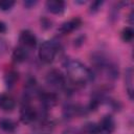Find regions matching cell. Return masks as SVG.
Here are the masks:
<instances>
[{"label":"cell","instance_id":"cell-1","mask_svg":"<svg viewBox=\"0 0 134 134\" xmlns=\"http://www.w3.org/2000/svg\"><path fill=\"white\" fill-rule=\"evenodd\" d=\"M65 67L69 81L75 86H85L93 80V72L77 60H69Z\"/></svg>","mask_w":134,"mask_h":134},{"label":"cell","instance_id":"cell-2","mask_svg":"<svg viewBox=\"0 0 134 134\" xmlns=\"http://www.w3.org/2000/svg\"><path fill=\"white\" fill-rule=\"evenodd\" d=\"M58 47L59 46L57 42L52 40L45 41L41 45L40 50H39V58L41 59V61H43L46 64L52 63L58 53Z\"/></svg>","mask_w":134,"mask_h":134},{"label":"cell","instance_id":"cell-3","mask_svg":"<svg viewBox=\"0 0 134 134\" xmlns=\"http://www.w3.org/2000/svg\"><path fill=\"white\" fill-rule=\"evenodd\" d=\"M46 83L55 89H63L66 87V79L64 74L57 69H52L46 74Z\"/></svg>","mask_w":134,"mask_h":134},{"label":"cell","instance_id":"cell-4","mask_svg":"<svg viewBox=\"0 0 134 134\" xmlns=\"http://www.w3.org/2000/svg\"><path fill=\"white\" fill-rule=\"evenodd\" d=\"M37 117H38V112L32 106L28 104L22 106L20 110V119L23 124H26V125L32 124L37 119Z\"/></svg>","mask_w":134,"mask_h":134},{"label":"cell","instance_id":"cell-5","mask_svg":"<svg viewBox=\"0 0 134 134\" xmlns=\"http://www.w3.org/2000/svg\"><path fill=\"white\" fill-rule=\"evenodd\" d=\"M99 134H112L115 130V121L111 115H105L98 124Z\"/></svg>","mask_w":134,"mask_h":134},{"label":"cell","instance_id":"cell-6","mask_svg":"<svg viewBox=\"0 0 134 134\" xmlns=\"http://www.w3.org/2000/svg\"><path fill=\"white\" fill-rule=\"evenodd\" d=\"M19 40L21 42V46H23L25 48H34L37 45V38H36L35 34L28 29L21 31Z\"/></svg>","mask_w":134,"mask_h":134},{"label":"cell","instance_id":"cell-7","mask_svg":"<svg viewBox=\"0 0 134 134\" xmlns=\"http://www.w3.org/2000/svg\"><path fill=\"white\" fill-rule=\"evenodd\" d=\"M82 24V20L80 18H72L66 22H64L59 28H58V31H60L62 35H66V34H69V32H72L73 30H75L76 28L80 27V25Z\"/></svg>","mask_w":134,"mask_h":134},{"label":"cell","instance_id":"cell-8","mask_svg":"<svg viewBox=\"0 0 134 134\" xmlns=\"http://www.w3.org/2000/svg\"><path fill=\"white\" fill-rule=\"evenodd\" d=\"M16 107V100L15 98L7 93L0 94V109L6 112L13 111Z\"/></svg>","mask_w":134,"mask_h":134},{"label":"cell","instance_id":"cell-9","mask_svg":"<svg viewBox=\"0 0 134 134\" xmlns=\"http://www.w3.org/2000/svg\"><path fill=\"white\" fill-rule=\"evenodd\" d=\"M46 8L51 14H62L65 10V2L62 0H48L46 2Z\"/></svg>","mask_w":134,"mask_h":134},{"label":"cell","instance_id":"cell-10","mask_svg":"<svg viewBox=\"0 0 134 134\" xmlns=\"http://www.w3.org/2000/svg\"><path fill=\"white\" fill-rule=\"evenodd\" d=\"M40 100L42 103V105L45 107V108H52L55 106L57 102H58V98H57V95L53 94V93H50V92H41L40 93Z\"/></svg>","mask_w":134,"mask_h":134},{"label":"cell","instance_id":"cell-11","mask_svg":"<svg viewBox=\"0 0 134 134\" xmlns=\"http://www.w3.org/2000/svg\"><path fill=\"white\" fill-rule=\"evenodd\" d=\"M28 57V52H27V49L23 46H18L15 48V50L13 51V54H12V58L15 62L17 63H22L24 62Z\"/></svg>","mask_w":134,"mask_h":134},{"label":"cell","instance_id":"cell-12","mask_svg":"<svg viewBox=\"0 0 134 134\" xmlns=\"http://www.w3.org/2000/svg\"><path fill=\"white\" fill-rule=\"evenodd\" d=\"M125 82H126V88H127V92L129 94V97L131 99H133V93H134V89H133V70H132L131 67L126 70Z\"/></svg>","mask_w":134,"mask_h":134},{"label":"cell","instance_id":"cell-13","mask_svg":"<svg viewBox=\"0 0 134 134\" xmlns=\"http://www.w3.org/2000/svg\"><path fill=\"white\" fill-rule=\"evenodd\" d=\"M16 124L14 120L9 119V118H2L0 120V128L5 131V132H8V133H12L16 130Z\"/></svg>","mask_w":134,"mask_h":134},{"label":"cell","instance_id":"cell-14","mask_svg":"<svg viewBox=\"0 0 134 134\" xmlns=\"http://www.w3.org/2000/svg\"><path fill=\"white\" fill-rule=\"evenodd\" d=\"M4 81H5V84L8 88L13 87L16 84V82L18 81V73L14 70H10V71L6 72V74L4 76Z\"/></svg>","mask_w":134,"mask_h":134},{"label":"cell","instance_id":"cell-15","mask_svg":"<svg viewBox=\"0 0 134 134\" xmlns=\"http://www.w3.org/2000/svg\"><path fill=\"white\" fill-rule=\"evenodd\" d=\"M83 131L85 134H99L98 125L95 122H87L84 126Z\"/></svg>","mask_w":134,"mask_h":134},{"label":"cell","instance_id":"cell-16","mask_svg":"<svg viewBox=\"0 0 134 134\" xmlns=\"http://www.w3.org/2000/svg\"><path fill=\"white\" fill-rule=\"evenodd\" d=\"M134 37V30L131 26H127L121 30V39L125 42H131Z\"/></svg>","mask_w":134,"mask_h":134},{"label":"cell","instance_id":"cell-17","mask_svg":"<svg viewBox=\"0 0 134 134\" xmlns=\"http://www.w3.org/2000/svg\"><path fill=\"white\" fill-rule=\"evenodd\" d=\"M14 5H15V1H12V0H1L0 1V9H2V10L10 9Z\"/></svg>","mask_w":134,"mask_h":134},{"label":"cell","instance_id":"cell-18","mask_svg":"<svg viewBox=\"0 0 134 134\" xmlns=\"http://www.w3.org/2000/svg\"><path fill=\"white\" fill-rule=\"evenodd\" d=\"M103 3H104L103 1H94V2H92L91 5H90V10L92 13L98 10V8H100V6L103 5Z\"/></svg>","mask_w":134,"mask_h":134},{"label":"cell","instance_id":"cell-19","mask_svg":"<svg viewBox=\"0 0 134 134\" xmlns=\"http://www.w3.org/2000/svg\"><path fill=\"white\" fill-rule=\"evenodd\" d=\"M5 30H6V25H5V23L2 22V21H0V34H1V32H4Z\"/></svg>","mask_w":134,"mask_h":134},{"label":"cell","instance_id":"cell-20","mask_svg":"<svg viewBox=\"0 0 134 134\" xmlns=\"http://www.w3.org/2000/svg\"><path fill=\"white\" fill-rule=\"evenodd\" d=\"M36 3H37V1H25V2H24V5L27 6V7H30V6L35 5Z\"/></svg>","mask_w":134,"mask_h":134},{"label":"cell","instance_id":"cell-21","mask_svg":"<svg viewBox=\"0 0 134 134\" xmlns=\"http://www.w3.org/2000/svg\"><path fill=\"white\" fill-rule=\"evenodd\" d=\"M64 134H79V133L76 131H74L73 129H68V130H66L64 132Z\"/></svg>","mask_w":134,"mask_h":134}]
</instances>
